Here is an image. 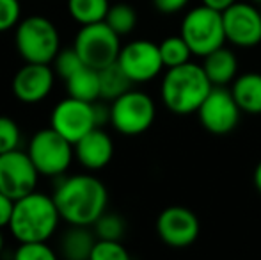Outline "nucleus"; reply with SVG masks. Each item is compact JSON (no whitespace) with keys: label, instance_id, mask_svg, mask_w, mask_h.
<instances>
[{"label":"nucleus","instance_id":"412c9836","mask_svg":"<svg viewBox=\"0 0 261 260\" xmlns=\"http://www.w3.org/2000/svg\"><path fill=\"white\" fill-rule=\"evenodd\" d=\"M132 84L134 82L117 61L100 69V93L103 100H116L117 97L132 89Z\"/></svg>","mask_w":261,"mask_h":260},{"label":"nucleus","instance_id":"7ed1b4c3","mask_svg":"<svg viewBox=\"0 0 261 260\" xmlns=\"http://www.w3.org/2000/svg\"><path fill=\"white\" fill-rule=\"evenodd\" d=\"M61 214L54 196L45 193L32 191L29 195L14 200L13 214L7 228L18 243H31V241H48L55 233Z\"/></svg>","mask_w":261,"mask_h":260},{"label":"nucleus","instance_id":"a211bd4d","mask_svg":"<svg viewBox=\"0 0 261 260\" xmlns=\"http://www.w3.org/2000/svg\"><path fill=\"white\" fill-rule=\"evenodd\" d=\"M203 68L213 86H227L238 77V61L233 50L220 46L203 57Z\"/></svg>","mask_w":261,"mask_h":260},{"label":"nucleus","instance_id":"c85d7f7f","mask_svg":"<svg viewBox=\"0 0 261 260\" xmlns=\"http://www.w3.org/2000/svg\"><path fill=\"white\" fill-rule=\"evenodd\" d=\"M126 248L121 244V241L110 239H96L91 253V260H128Z\"/></svg>","mask_w":261,"mask_h":260},{"label":"nucleus","instance_id":"7c9ffc66","mask_svg":"<svg viewBox=\"0 0 261 260\" xmlns=\"http://www.w3.org/2000/svg\"><path fill=\"white\" fill-rule=\"evenodd\" d=\"M189 0H153V6L164 14H174L185 9Z\"/></svg>","mask_w":261,"mask_h":260},{"label":"nucleus","instance_id":"5701e85b","mask_svg":"<svg viewBox=\"0 0 261 260\" xmlns=\"http://www.w3.org/2000/svg\"><path fill=\"white\" fill-rule=\"evenodd\" d=\"M160 54L162 61H164L165 68H174V66H181L190 61V56H194L190 46L183 39V36H169L160 43Z\"/></svg>","mask_w":261,"mask_h":260},{"label":"nucleus","instance_id":"72a5a7b5","mask_svg":"<svg viewBox=\"0 0 261 260\" xmlns=\"http://www.w3.org/2000/svg\"><path fill=\"white\" fill-rule=\"evenodd\" d=\"M252 182H254V187L258 189V193L261 195V160L256 164L254 173H252Z\"/></svg>","mask_w":261,"mask_h":260},{"label":"nucleus","instance_id":"4be33fe9","mask_svg":"<svg viewBox=\"0 0 261 260\" xmlns=\"http://www.w3.org/2000/svg\"><path fill=\"white\" fill-rule=\"evenodd\" d=\"M109 9V0H68V13L79 25L105 21Z\"/></svg>","mask_w":261,"mask_h":260},{"label":"nucleus","instance_id":"f3484780","mask_svg":"<svg viewBox=\"0 0 261 260\" xmlns=\"http://www.w3.org/2000/svg\"><path fill=\"white\" fill-rule=\"evenodd\" d=\"M96 239V233L91 230V226L69 225L59 241V250L62 257L68 260H91Z\"/></svg>","mask_w":261,"mask_h":260},{"label":"nucleus","instance_id":"cd10ccee","mask_svg":"<svg viewBox=\"0 0 261 260\" xmlns=\"http://www.w3.org/2000/svg\"><path fill=\"white\" fill-rule=\"evenodd\" d=\"M82 66H84V61L80 59V56L76 54L75 49H61L54 59L55 75H59L62 80L71 77L73 73L79 68H82Z\"/></svg>","mask_w":261,"mask_h":260},{"label":"nucleus","instance_id":"39448f33","mask_svg":"<svg viewBox=\"0 0 261 260\" xmlns=\"http://www.w3.org/2000/svg\"><path fill=\"white\" fill-rule=\"evenodd\" d=\"M179 34L183 36L194 56L199 57L208 56L210 52L224 46V43L227 41L222 13L204 4L194 7L185 14Z\"/></svg>","mask_w":261,"mask_h":260},{"label":"nucleus","instance_id":"473e14b6","mask_svg":"<svg viewBox=\"0 0 261 260\" xmlns=\"http://www.w3.org/2000/svg\"><path fill=\"white\" fill-rule=\"evenodd\" d=\"M234 2H237V0H203L204 6L212 7V9H215V11H220V13H224V11L233 6Z\"/></svg>","mask_w":261,"mask_h":260},{"label":"nucleus","instance_id":"f704fd0d","mask_svg":"<svg viewBox=\"0 0 261 260\" xmlns=\"http://www.w3.org/2000/svg\"><path fill=\"white\" fill-rule=\"evenodd\" d=\"M4 235H2V232H0V253H2V250H4Z\"/></svg>","mask_w":261,"mask_h":260},{"label":"nucleus","instance_id":"ddd939ff","mask_svg":"<svg viewBox=\"0 0 261 260\" xmlns=\"http://www.w3.org/2000/svg\"><path fill=\"white\" fill-rule=\"evenodd\" d=\"M199 218L181 205L164 208L156 218V233L169 248L181 250L192 246L199 237Z\"/></svg>","mask_w":261,"mask_h":260},{"label":"nucleus","instance_id":"c756f323","mask_svg":"<svg viewBox=\"0 0 261 260\" xmlns=\"http://www.w3.org/2000/svg\"><path fill=\"white\" fill-rule=\"evenodd\" d=\"M21 20L20 0H0V32L16 27Z\"/></svg>","mask_w":261,"mask_h":260},{"label":"nucleus","instance_id":"2f4dec72","mask_svg":"<svg viewBox=\"0 0 261 260\" xmlns=\"http://www.w3.org/2000/svg\"><path fill=\"white\" fill-rule=\"evenodd\" d=\"M13 207H14L13 198H9L6 193L0 191V230H2L4 226H9L11 214H13Z\"/></svg>","mask_w":261,"mask_h":260},{"label":"nucleus","instance_id":"dca6fc26","mask_svg":"<svg viewBox=\"0 0 261 260\" xmlns=\"http://www.w3.org/2000/svg\"><path fill=\"white\" fill-rule=\"evenodd\" d=\"M75 159L89 171L103 170L114 157V141L101 127H96L75 145Z\"/></svg>","mask_w":261,"mask_h":260},{"label":"nucleus","instance_id":"e433bc0d","mask_svg":"<svg viewBox=\"0 0 261 260\" xmlns=\"http://www.w3.org/2000/svg\"><path fill=\"white\" fill-rule=\"evenodd\" d=\"M259 11H261V4H259Z\"/></svg>","mask_w":261,"mask_h":260},{"label":"nucleus","instance_id":"20e7f679","mask_svg":"<svg viewBox=\"0 0 261 260\" xmlns=\"http://www.w3.org/2000/svg\"><path fill=\"white\" fill-rule=\"evenodd\" d=\"M14 45L25 63L52 64L61 50V34L50 18L32 14L16 25Z\"/></svg>","mask_w":261,"mask_h":260},{"label":"nucleus","instance_id":"c9c22d12","mask_svg":"<svg viewBox=\"0 0 261 260\" xmlns=\"http://www.w3.org/2000/svg\"><path fill=\"white\" fill-rule=\"evenodd\" d=\"M251 2H256V4H261V0H251Z\"/></svg>","mask_w":261,"mask_h":260},{"label":"nucleus","instance_id":"9d476101","mask_svg":"<svg viewBox=\"0 0 261 260\" xmlns=\"http://www.w3.org/2000/svg\"><path fill=\"white\" fill-rule=\"evenodd\" d=\"M242 109L238 107L231 89L226 86H213L210 94L197 109L201 125L213 135H227L237 129Z\"/></svg>","mask_w":261,"mask_h":260},{"label":"nucleus","instance_id":"2eb2a0df","mask_svg":"<svg viewBox=\"0 0 261 260\" xmlns=\"http://www.w3.org/2000/svg\"><path fill=\"white\" fill-rule=\"evenodd\" d=\"M55 69L50 64L25 63L13 77V94L23 104H38L54 89Z\"/></svg>","mask_w":261,"mask_h":260},{"label":"nucleus","instance_id":"423d86ee","mask_svg":"<svg viewBox=\"0 0 261 260\" xmlns=\"http://www.w3.org/2000/svg\"><path fill=\"white\" fill-rule=\"evenodd\" d=\"M29 157L41 177H62L75 159V146L57 130L41 129L31 137Z\"/></svg>","mask_w":261,"mask_h":260},{"label":"nucleus","instance_id":"f8f14e48","mask_svg":"<svg viewBox=\"0 0 261 260\" xmlns=\"http://www.w3.org/2000/svg\"><path fill=\"white\" fill-rule=\"evenodd\" d=\"M117 63L134 84L149 82L165 68L160 46L148 39H135L121 46Z\"/></svg>","mask_w":261,"mask_h":260},{"label":"nucleus","instance_id":"9b49d317","mask_svg":"<svg viewBox=\"0 0 261 260\" xmlns=\"http://www.w3.org/2000/svg\"><path fill=\"white\" fill-rule=\"evenodd\" d=\"M39 171L27 152L20 148L13 152L0 153V191L9 198H18L36 191L39 180Z\"/></svg>","mask_w":261,"mask_h":260},{"label":"nucleus","instance_id":"f257e3e1","mask_svg":"<svg viewBox=\"0 0 261 260\" xmlns=\"http://www.w3.org/2000/svg\"><path fill=\"white\" fill-rule=\"evenodd\" d=\"M61 219L68 225L93 226L107 212L109 193L103 182L93 175L64 177L54 191Z\"/></svg>","mask_w":261,"mask_h":260},{"label":"nucleus","instance_id":"aec40b11","mask_svg":"<svg viewBox=\"0 0 261 260\" xmlns=\"http://www.w3.org/2000/svg\"><path fill=\"white\" fill-rule=\"evenodd\" d=\"M68 97L79 98V100L86 102H96L101 98L100 93V69L91 68V66L84 64L79 68L71 77L64 80Z\"/></svg>","mask_w":261,"mask_h":260},{"label":"nucleus","instance_id":"0eeeda50","mask_svg":"<svg viewBox=\"0 0 261 260\" xmlns=\"http://www.w3.org/2000/svg\"><path fill=\"white\" fill-rule=\"evenodd\" d=\"M73 49L91 68L101 69L117 61L121 52V36L109 27L107 21L91 25H80L76 32Z\"/></svg>","mask_w":261,"mask_h":260},{"label":"nucleus","instance_id":"6e6552de","mask_svg":"<svg viewBox=\"0 0 261 260\" xmlns=\"http://www.w3.org/2000/svg\"><path fill=\"white\" fill-rule=\"evenodd\" d=\"M156 116L155 102L149 94L130 89L112 100L110 123L123 135H141L153 125Z\"/></svg>","mask_w":261,"mask_h":260},{"label":"nucleus","instance_id":"b1692460","mask_svg":"<svg viewBox=\"0 0 261 260\" xmlns=\"http://www.w3.org/2000/svg\"><path fill=\"white\" fill-rule=\"evenodd\" d=\"M105 21L119 36H128L137 27V13H135L134 7L124 2L114 4V6H110L109 13H107Z\"/></svg>","mask_w":261,"mask_h":260},{"label":"nucleus","instance_id":"1a4fd4ad","mask_svg":"<svg viewBox=\"0 0 261 260\" xmlns=\"http://www.w3.org/2000/svg\"><path fill=\"white\" fill-rule=\"evenodd\" d=\"M50 127L75 145L76 141L96 129V104L68 97L54 107L50 114Z\"/></svg>","mask_w":261,"mask_h":260},{"label":"nucleus","instance_id":"393cba45","mask_svg":"<svg viewBox=\"0 0 261 260\" xmlns=\"http://www.w3.org/2000/svg\"><path fill=\"white\" fill-rule=\"evenodd\" d=\"M93 230L98 239L121 241V237L124 235V221L121 216L112 214V212H105L93 225Z\"/></svg>","mask_w":261,"mask_h":260},{"label":"nucleus","instance_id":"f03ea898","mask_svg":"<svg viewBox=\"0 0 261 260\" xmlns=\"http://www.w3.org/2000/svg\"><path fill=\"white\" fill-rule=\"evenodd\" d=\"M213 89L203 64L185 63L174 68H167L162 79L160 94L164 105L174 114H192L197 112L204 98Z\"/></svg>","mask_w":261,"mask_h":260},{"label":"nucleus","instance_id":"a878e982","mask_svg":"<svg viewBox=\"0 0 261 260\" xmlns=\"http://www.w3.org/2000/svg\"><path fill=\"white\" fill-rule=\"evenodd\" d=\"M55 251L48 246L46 241H31V243H20L14 251L16 260H55Z\"/></svg>","mask_w":261,"mask_h":260},{"label":"nucleus","instance_id":"4468645a","mask_svg":"<svg viewBox=\"0 0 261 260\" xmlns=\"http://www.w3.org/2000/svg\"><path fill=\"white\" fill-rule=\"evenodd\" d=\"M226 39L238 49H252L261 43V11L245 2H234L222 13Z\"/></svg>","mask_w":261,"mask_h":260},{"label":"nucleus","instance_id":"bb28decb","mask_svg":"<svg viewBox=\"0 0 261 260\" xmlns=\"http://www.w3.org/2000/svg\"><path fill=\"white\" fill-rule=\"evenodd\" d=\"M21 132L18 123L9 116H0V153L20 148Z\"/></svg>","mask_w":261,"mask_h":260},{"label":"nucleus","instance_id":"6ab92c4d","mask_svg":"<svg viewBox=\"0 0 261 260\" xmlns=\"http://www.w3.org/2000/svg\"><path fill=\"white\" fill-rule=\"evenodd\" d=\"M231 93L242 112L261 114V73L247 72L238 75L233 80Z\"/></svg>","mask_w":261,"mask_h":260}]
</instances>
